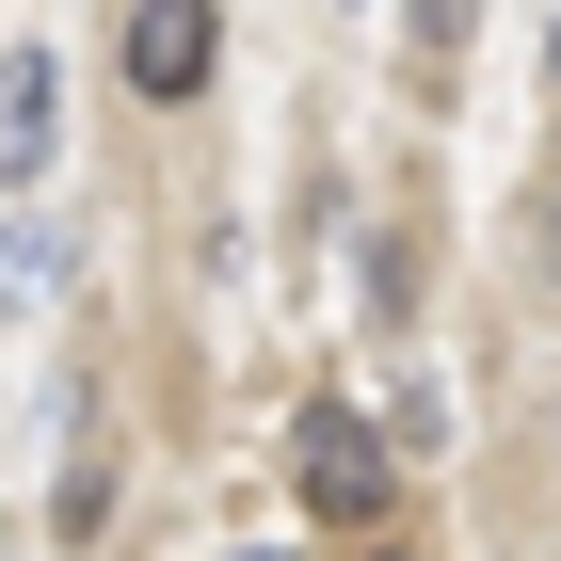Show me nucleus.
Masks as SVG:
<instances>
[{
	"label": "nucleus",
	"mask_w": 561,
	"mask_h": 561,
	"mask_svg": "<svg viewBox=\"0 0 561 561\" xmlns=\"http://www.w3.org/2000/svg\"><path fill=\"white\" fill-rule=\"evenodd\" d=\"M546 289H561V209H546Z\"/></svg>",
	"instance_id": "6"
},
{
	"label": "nucleus",
	"mask_w": 561,
	"mask_h": 561,
	"mask_svg": "<svg viewBox=\"0 0 561 561\" xmlns=\"http://www.w3.org/2000/svg\"><path fill=\"white\" fill-rule=\"evenodd\" d=\"M289 481H305L321 529H369V514H386V433L353 417V401H305V417H289Z\"/></svg>",
	"instance_id": "1"
},
{
	"label": "nucleus",
	"mask_w": 561,
	"mask_h": 561,
	"mask_svg": "<svg viewBox=\"0 0 561 561\" xmlns=\"http://www.w3.org/2000/svg\"><path fill=\"white\" fill-rule=\"evenodd\" d=\"M48 96H65V81H48V48H16V65H0V176L48 161Z\"/></svg>",
	"instance_id": "3"
},
{
	"label": "nucleus",
	"mask_w": 561,
	"mask_h": 561,
	"mask_svg": "<svg viewBox=\"0 0 561 561\" xmlns=\"http://www.w3.org/2000/svg\"><path fill=\"white\" fill-rule=\"evenodd\" d=\"M417 33H433V48H449V33H466V0H417Z\"/></svg>",
	"instance_id": "5"
},
{
	"label": "nucleus",
	"mask_w": 561,
	"mask_h": 561,
	"mask_svg": "<svg viewBox=\"0 0 561 561\" xmlns=\"http://www.w3.org/2000/svg\"><path fill=\"white\" fill-rule=\"evenodd\" d=\"M241 561H289V546H241Z\"/></svg>",
	"instance_id": "7"
},
{
	"label": "nucleus",
	"mask_w": 561,
	"mask_h": 561,
	"mask_svg": "<svg viewBox=\"0 0 561 561\" xmlns=\"http://www.w3.org/2000/svg\"><path fill=\"white\" fill-rule=\"evenodd\" d=\"M16 289H48V241H33V225H0V305H16Z\"/></svg>",
	"instance_id": "4"
},
{
	"label": "nucleus",
	"mask_w": 561,
	"mask_h": 561,
	"mask_svg": "<svg viewBox=\"0 0 561 561\" xmlns=\"http://www.w3.org/2000/svg\"><path fill=\"white\" fill-rule=\"evenodd\" d=\"M113 65H129V96H145V113H176V96H209V65H225V16H209V0H129Z\"/></svg>",
	"instance_id": "2"
},
{
	"label": "nucleus",
	"mask_w": 561,
	"mask_h": 561,
	"mask_svg": "<svg viewBox=\"0 0 561 561\" xmlns=\"http://www.w3.org/2000/svg\"><path fill=\"white\" fill-rule=\"evenodd\" d=\"M546 65H561V48H546Z\"/></svg>",
	"instance_id": "8"
}]
</instances>
